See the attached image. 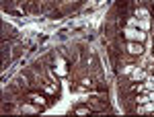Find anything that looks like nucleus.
<instances>
[{
    "instance_id": "nucleus-3",
    "label": "nucleus",
    "mask_w": 154,
    "mask_h": 117,
    "mask_svg": "<svg viewBox=\"0 0 154 117\" xmlns=\"http://www.w3.org/2000/svg\"><path fill=\"white\" fill-rule=\"evenodd\" d=\"M131 78H134V80H146V78H148V70H134Z\"/></svg>"
},
{
    "instance_id": "nucleus-2",
    "label": "nucleus",
    "mask_w": 154,
    "mask_h": 117,
    "mask_svg": "<svg viewBox=\"0 0 154 117\" xmlns=\"http://www.w3.org/2000/svg\"><path fill=\"white\" fill-rule=\"evenodd\" d=\"M128 51L134 54V56H140V54L144 51V45L138 43V41H130V43H128Z\"/></svg>"
},
{
    "instance_id": "nucleus-1",
    "label": "nucleus",
    "mask_w": 154,
    "mask_h": 117,
    "mask_svg": "<svg viewBox=\"0 0 154 117\" xmlns=\"http://www.w3.org/2000/svg\"><path fill=\"white\" fill-rule=\"evenodd\" d=\"M123 35H125L128 41H138V43H144L146 41V33H144L142 29H138V27H128L123 31Z\"/></svg>"
}]
</instances>
